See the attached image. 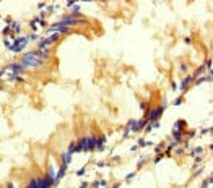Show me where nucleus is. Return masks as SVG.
Segmentation results:
<instances>
[{
	"instance_id": "nucleus-1",
	"label": "nucleus",
	"mask_w": 213,
	"mask_h": 188,
	"mask_svg": "<svg viewBox=\"0 0 213 188\" xmlns=\"http://www.w3.org/2000/svg\"><path fill=\"white\" fill-rule=\"evenodd\" d=\"M21 65L26 68V67H41L42 65V60H41V57L37 52H28V54L23 57V60H21Z\"/></svg>"
},
{
	"instance_id": "nucleus-2",
	"label": "nucleus",
	"mask_w": 213,
	"mask_h": 188,
	"mask_svg": "<svg viewBox=\"0 0 213 188\" xmlns=\"http://www.w3.org/2000/svg\"><path fill=\"white\" fill-rule=\"evenodd\" d=\"M29 37H15L13 39V45H10V50L11 52H21L23 49H25V45L28 44Z\"/></svg>"
},
{
	"instance_id": "nucleus-3",
	"label": "nucleus",
	"mask_w": 213,
	"mask_h": 188,
	"mask_svg": "<svg viewBox=\"0 0 213 188\" xmlns=\"http://www.w3.org/2000/svg\"><path fill=\"white\" fill-rule=\"evenodd\" d=\"M52 185V180L49 177H42V178H37V180H33L26 188H49Z\"/></svg>"
},
{
	"instance_id": "nucleus-4",
	"label": "nucleus",
	"mask_w": 213,
	"mask_h": 188,
	"mask_svg": "<svg viewBox=\"0 0 213 188\" xmlns=\"http://www.w3.org/2000/svg\"><path fill=\"white\" fill-rule=\"evenodd\" d=\"M163 109L164 107H156V109H151V112H150L148 115V122H156V118H159V115L163 114Z\"/></svg>"
},
{
	"instance_id": "nucleus-5",
	"label": "nucleus",
	"mask_w": 213,
	"mask_h": 188,
	"mask_svg": "<svg viewBox=\"0 0 213 188\" xmlns=\"http://www.w3.org/2000/svg\"><path fill=\"white\" fill-rule=\"evenodd\" d=\"M96 144H98V138L93 135V136H88L86 138V149L85 151L86 152H90V151H93L94 148H96Z\"/></svg>"
},
{
	"instance_id": "nucleus-6",
	"label": "nucleus",
	"mask_w": 213,
	"mask_h": 188,
	"mask_svg": "<svg viewBox=\"0 0 213 188\" xmlns=\"http://www.w3.org/2000/svg\"><path fill=\"white\" fill-rule=\"evenodd\" d=\"M86 149V138H81L78 143L75 144V152H81Z\"/></svg>"
},
{
	"instance_id": "nucleus-7",
	"label": "nucleus",
	"mask_w": 213,
	"mask_h": 188,
	"mask_svg": "<svg viewBox=\"0 0 213 188\" xmlns=\"http://www.w3.org/2000/svg\"><path fill=\"white\" fill-rule=\"evenodd\" d=\"M23 68H25L23 65H18V63H11V65H10L7 70H13V75H18V73L23 72Z\"/></svg>"
},
{
	"instance_id": "nucleus-8",
	"label": "nucleus",
	"mask_w": 213,
	"mask_h": 188,
	"mask_svg": "<svg viewBox=\"0 0 213 188\" xmlns=\"http://www.w3.org/2000/svg\"><path fill=\"white\" fill-rule=\"evenodd\" d=\"M147 123H148V120H147V118H142V120H138V122H137V131H140L142 128H145V125H147Z\"/></svg>"
},
{
	"instance_id": "nucleus-9",
	"label": "nucleus",
	"mask_w": 213,
	"mask_h": 188,
	"mask_svg": "<svg viewBox=\"0 0 213 188\" xmlns=\"http://www.w3.org/2000/svg\"><path fill=\"white\" fill-rule=\"evenodd\" d=\"M190 81H192V76H187V78H185V80L182 81V84H181V89L184 91L185 88H187V86H189V83H190Z\"/></svg>"
},
{
	"instance_id": "nucleus-10",
	"label": "nucleus",
	"mask_w": 213,
	"mask_h": 188,
	"mask_svg": "<svg viewBox=\"0 0 213 188\" xmlns=\"http://www.w3.org/2000/svg\"><path fill=\"white\" fill-rule=\"evenodd\" d=\"M212 182H213V177L212 175H210V177H208V178L205 180L203 182V188H208V187H212Z\"/></svg>"
},
{
	"instance_id": "nucleus-11",
	"label": "nucleus",
	"mask_w": 213,
	"mask_h": 188,
	"mask_svg": "<svg viewBox=\"0 0 213 188\" xmlns=\"http://www.w3.org/2000/svg\"><path fill=\"white\" fill-rule=\"evenodd\" d=\"M202 73H205V68H203V67H200L198 70H195V73H194V78H197V76H200Z\"/></svg>"
},
{
	"instance_id": "nucleus-12",
	"label": "nucleus",
	"mask_w": 213,
	"mask_h": 188,
	"mask_svg": "<svg viewBox=\"0 0 213 188\" xmlns=\"http://www.w3.org/2000/svg\"><path fill=\"white\" fill-rule=\"evenodd\" d=\"M205 68L208 70V73H210V76H212V60H207V62H205Z\"/></svg>"
},
{
	"instance_id": "nucleus-13",
	"label": "nucleus",
	"mask_w": 213,
	"mask_h": 188,
	"mask_svg": "<svg viewBox=\"0 0 213 188\" xmlns=\"http://www.w3.org/2000/svg\"><path fill=\"white\" fill-rule=\"evenodd\" d=\"M11 28H13V31H20V24L18 23H11Z\"/></svg>"
},
{
	"instance_id": "nucleus-14",
	"label": "nucleus",
	"mask_w": 213,
	"mask_h": 188,
	"mask_svg": "<svg viewBox=\"0 0 213 188\" xmlns=\"http://www.w3.org/2000/svg\"><path fill=\"white\" fill-rule=\"evenodd\" d=\"M202 151H203L202 148H195L194 151H192V154H202Z\"/></svg>"
},
{
	"instance_id": "nucleus-15",
	"label": "nucleus",
	"mask_w": 213,
	"mask_h": 188,
	"mask_svg": "<svg viewBox=\"0 0 213 188\" xmlns=\"http://www.w3.org/2000/svg\"><path fill=\"white\" fill-rule=\"evenodd\" d=\"M83 174H85V167H83V169H80L78 172H76V175H78V177H81Z\"/></svg>"
},
{
	"instance_id": "nucleus-16",
	"label": "nucleus",
	"mask_w": 213,
	"mask_h": 188,
	"mask_svg": "<svg viewBox=\"0 0 213 188\" xmlns=\"http://www.w3.org/2000/svg\"><path fill=\"white\" fill-rule=\"evenodd\" d=\"M181 70L185 73V70H187V65H185V63H182V65H181Z\"/></svg>"
},
{
	"instance_id": "nucleus-17",
	"label": "nucleus",
	"mask_w": 213,
	"mask_h": 188,
	"mask_svg": "<svg viewBox=\"0 0 213 188\" xmlns=\"http://www.w3.org/2000/svg\"><path fill=\"white\" fill-rule=\"evenodd\" d=\"M151 128H159V123H158V122H153V125H151Z\"/></svg>"
},
{
	"instance_id": "nucleus-18",
	"label": "nucleus",
	"mask_w": 213,
	"mask_h": 188,
	"mask_svg": "<svg viewBox=\"0 0 213 188\" xmlns=\"http://www.w3.org/2000/svg\"><path fill=\"white\" fill-rule=\"evenodd\" d=\"M181 102H182V99H176V101H174V106H179Z\"/></svg>"
},
{
	"instance_id": "nucleus-19",
	"label": "nucleus",
	"mask_w": 213,
	"mask_h": 188,
	"mask_svg": "<svg viewBox=\"0 0 213 188\" xmlns=\"http://www.w3.org/2000/svg\"><path fill=\"white\" fill-rule=\"evenodd\" d=\"M10 39H11V37H10ZM10 39H5V45H7L8 49H10Z\"/></svg>"
},
{
	"instance_id": "nucleus-20",
	"label": "nucleus",
	"mask_w": 213,
	"mask_h": 188,
	"mask_svg": "<svg viewBox=\"0 0 213 188\" xmlns=\"http://www.w3.org/2000/svg\"><path fill=\"white\" fill-rule=\"evenodd\" d=\"M133 177H135V174H129V175H127V180H130V178H133Z\"/></svg>"
},
{
	"instance_id": "nucleus-21",
	"label": "nucleus",
	"mask_w": 213,
	"mask_h": 188,
	"mask_svg": "<svg viewBox=\"0 0 213 188\" xmlns=\"http://www.w3.org/2000/svg\"><path fill=\"white\" fill-rule=\"evenodd\" d=\"M86 187H88V183L85 182V183H81V187H80V188H86Z\"/></svg>"
},
{
	"instance_id": "nucleus-22",
	"label": "nucleus",
	"mask_w": 213,
	"mask_h": 188,
	"mask_svg": "<svg viewBox=\"0 0 213 188\" xmlns=\"http://www.w3.org/2000/svg\"><path fill=\"white\" fill-rule=\"evenodd\" d=\"M3 75H5V72H0V78H2V76H3Z\"/></svg>"
}]
</instances>
